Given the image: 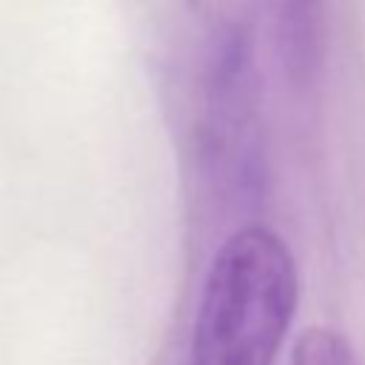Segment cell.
I'll list each match as a JSON object with an SVG mask.
<instances>
[{
  "mask_svg": "<svg viewBox=\"0 0 365 365\" xmlns=\"http://www.w3.org/2000/svg\"><path fill=\"white\" fill-rule=\"evenodd\" d=\"M297 297L285 240L265 225L234 231L205 274L188 365H274Z\"/></svg>",
  "mask_w": 365,
  "mask_h": 365,
  "instance_id": "cell-1",
  "label": "cell"
},
{
  "mask_svg": "<svg viewBox=\"0 0 365 365\" xmlns=\"http://www.w3.org/2000/svg\"><path fill=\"white\" fill-rule=\"evenodd\" d=\"M291 365H356V356L339 331L308 328L291 351Z\"/></svg>",
  "mask_w": 365,
  "mask_h": 365,
  "instance_id": "cell-2",
  "label": "cell"
}]
</instances>
